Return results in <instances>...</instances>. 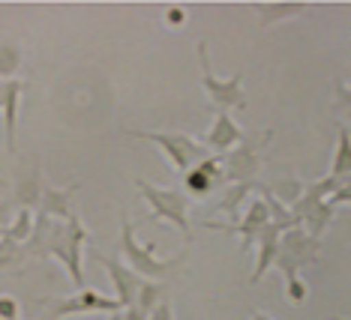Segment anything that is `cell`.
<instances>
[{
	"mask_svg": "<svg viewBox=\"0 0 351 320\" xmlns=\"http://www.w3.org/2000/svg\"><path fill=\"white\" fill-rule=\"evenodd\" d=\"M84 239H87V228L82 225V219L75 213L66 222H54L49 234V258H58L63 263V269L69 273L78 291H84V267H82Z\"/></svg>",
	"mask_w": 351,
	"mask_h": 320,
	"instance_id": "cell-1",
	"label": "cell"
},
{
	"mask_svg": "<svg viewBox=\"0 0 351 320\" xmlns=\"http://www.w3.org/2000/svg\"><path fill=\"white\" fill-rule=\"evenodd\" d=\"M342 186V180L337 177H322L318 183H313V186L303 189L300 201L291 206L294 219L300 222V228L306 225V234L322 239V234L327 230V225L333 222V213H337V206L330 204V195Z\"/></svg>",
	"mask_w": 351,
	"mask_h": 320,
	"instance_id": "cell-2",
	"label": "cell"
},
{
	"mask_svg": "<svg viewBox=\"0 0 351 320\" xmlns=\"http://www.w3.org/2000/svg\"><path fill=\"white\" fill-rule=\"evenodd\" d=\"M121 249L126 254V261H130V269L138 278H145V282H156V278H162V276H169L178 263L186 261V254L178 252L174 258L169 261H159L154 249H156V243H150V245H141L138 239H135V228H132V222L121 219Z\"/></svg>",
	"mask_w": 351,
	"mask_h": 320,
	"instance_id": "cell-3",
	"label": "cell"
},
{
	"mask_svg": "<svg viewBox=\"0 0 351 320\" xmlns=\"http://www.w3.org/2000/svg\"><path fill=\"white\" fill-rule=\"evenodd\" d=\"M126 135L132 138H141V141H150L156 147H162L171 159V168L180 174H186L189 168H195L198 162H204L210 156V150L204 144H198L195 138L189 135H178V132H141V129H126Z\"/></svg>",
	"mask_w": 351,
	"mask_h": 320,
	"instance_id": "cell-4",
	"label": "cell"
},
{
	"mask_svg": "<svg viewBox=\"0 0 351 320\" xmlns=\"http://www.w3.org/2000/svg\"><path fill=\"white\" fill-rule=\"evenodd\" d=\"M135 189L141 191V198L150 204V219H165L171 222L178 230L189 234V195L180 189H159V186H150L147 180H135Z\"/></svg>",
	"mask_w": 351,
	"mask_h": 320,
	"instance_id": "cell-5",
	"label": "cell"
},
{
	"mask_svg": "<svg viewBox=\"0 0 351 320\" xmlns=\"http://www.w3.org/2000/svg\"><path fill=\"white\" fill-rule=\"evenodd\" d=\"M198 51V66H202V87L210 96V102L217 105L219 111H228V108H246V96H243V75L237 72V75L226 78V81H219L217 75H213L210 69V54H207V42L195 45Z\"/></svg>",
	"mask_w": 351,
	"mask_h": 320,
	"instance_id": "cell-6",
	"label": "cell"
},
{
	"mask_svg": "<svg viewBox=\"0 0 351 320\" xmlns=\"http://www.w3.org/2000/svg\"><path fill=\"white\" fill-rule=\"evenodd\" d=\"M39 306L45 308V320H60L69 315H87V311H108V315H117L123 306L111 297H102L99 291H78L75 297H54V299H39Z\"/></svg>",
	"mask_w": 351,
	"mask_h": 320,
	"instance_id": "cell-7",
	"label": "cell"
},
{
	"mask_svg": "<svg viewBox=\"0 0 351 320\" xmlns=\"http://www.w3.org/2000/svg\"><path fill=\"white\" fill-rule=\"evenodd\" d=\"M267 135V132H265ZM265 135H258V138H246L237 144L234 150H228V153H222V174H226V183L228 186H234V183H252L255 174H258V150L265 147Z\"/></svg>",
	"mask_w": 351,
	"mask_h": 320,
	"instance_id": "cell-8",
	"label": "cell"
},
{
	"mask_svg": "<svg viewBox=\"0 0 351 320\" xmlns=\"http://www.w3.org/2000/svg\"><path fill=\"white\" fill-rule=\"evenodd\" d=\"M270 225V213H267V204L265 198H250L243 210V219L241 222H231V225H219V222H204V228L210 230H226V234H241L243 237V252L252 249L255 237L261 234Z\"/></svg>",
	"mask_w": 351,
	"mask_h": 320,
	"instance_id": "cell-9",
	"label": "cell"
},
{
	"mask_svg": "<svg viewBox=\"0 0 351 320\" xmlns=\"http://www.w3.org/2000/svg\"><path fill=\"white\" fill-rule=\"evenodd\" d=\"M90 258L99 261V267L108 273L111 284H114V291H117L114 299L121 302L123 308L135 306V297H138V287H141V282H145V278H138L130 267H123L121 261H111V258H106V254H99V252H93V249H90Z\"/></svg>",
	"mask_w": 351,
	"mask_h": 320,
	"instance_id": "cell-10",
	"label": "cell"
},
{
	"mask_svg": "<svg viewBox=\"0 0 351 320\" xmlns=\"http://www.w3.org/2000/svg\"><path fill=\"white\" fill-rule=\"evenodd\" d=\"M219 183H226V174H222V156H207L204 162H198L195 168H189V171L183 174V189L195 198H207Z\"/></svg>",
	"mask_w": 351,
	"mask_h": 320,
	"instance_id": "cell-11",
	"label": "cell"
},
{
	"mask_svg": "<svg viewBox=\"0 0 351 320\" xmlns=\"http://www.w3.org/2000/svg\"><path fill=\"white\" fill-rule=\"evenodd\" d=\"M279 252H282L285 258H291L298 267H306V263H315L322 258V239L309 237L306 230L298 225L279 237Z\"/></svg>",
	"mask_w": 351,
	"mask_h": 320,
	"instance_id": "cell-12",
	"label": "cell"
},
{
	"mask_svg": "<svg viewBox=\"0 0 351 320\" xmlns=\"http://www.w3.org/2000/svg\"><path fill=\"white\" fill-rule=\"evenodd\" d=\"M25 81L10 78L0 84V114H3V129H6V153L15 156V123H19V102Z\"/></svg>",
	"mask_w": 351,
	"mask_h": 320,
	"instance_id": "cell-13",
	"label": "cell"
},
{
	"mask_svg": "<svg viewBox=\"0 0 351 320\" xmlns=\"http://www.w3.org/2000/svg\"><path fill=\"white\" fill-rule=\"evenodd\" d=\"M241 141H243L241 126L228 117V111H219V114L213 117V126H210V132H207V138H204V147L213 150L217 156H222V153H228V150H234Z\"/></svg>",
	"mask_w": 351,
	"mask_h": 320,
	"instance_id": "cell-14",
	"label": "cell"
},
{
	"mask_svg": "<svg viewBox=\"0 0 351 320\" xmlns=\"http://www.w3.org/2000/svg\"><path fill=\"white\" fill-rule=\"evenodd\" d=\"M279 237H282V230H279L274 222L261 230L258 237H255V245H258V263H255V269H252V278L250 282L252 284H258L261 278L267 276V269L274 267V261H276V252H279Z\"/></svg>",
	"mask_w": 351,
	"mask_h": 320,
	"instance_id": "cell-15",
	"label": "cell"
},
{
	"mask_svg": "<svg viewBox=\"0 0 351 320\" xmlns=\"http://www.w3.org/2000/svg\"><path fill=\"white\" fill-rule=\"evenodd\" d=\"M43 189H45V180H43V171H39V165L34 162V168L15 183V201L12 206L19 204V210H30L34 213V206L39 210V201H43Z\"/></svg>",
	"mask_w": 351,
	"mask_h": 320,
	"instance_id": "cell-16",
	"label": "cell"
},
{
	"mask_svg": "<svg viewBox=\"0 0 351 320\" xmlns=\"http://www.w3.org/2000/svg\"><path fill=\"white\" fill-rule=\"evenodd\" d=\"M78 186H66V189H54V186H45L43 189V201H39V213H45L49 219H63L66 222L73 210H69V201H73Z\"/></svg>",
	"mask_w": 351,
	"mask_h": 320,
	"instance_id": "cell-17",
	"label": "cell"
},
{
	"mask_svg": "<svg viewBox=\"0 0 351 320\" xmlns=\"http://www.w3.org/2000/svg\"><path fill=\"white\" fill-rule=\"evenodd\" d=\"M252 189H261V186L258 183H234V186H228L226 198L217 204V213H226V215H231V222H234L237 215H241V206L246 198H250Z\"/></svg>",
	"mask_w": 351,
	"mask_h": 320,
	"instance_id": "cell-18",
	"label": "cell"
},
{
	"mask_svg": "<svg viewBox=\"0 0 351 320\" xmlns=\"http://www.w3.org/2000/svg\"><path fill=\"white\" fill-rule=\"evenodd\" d=\"M330 177H337V180L351 177V132H348V126H339V141H337V153H333Z\"/></svg>",
	"mask_w": 351,
	"mask_h": 320,
	"instance_id": "cell-19",
	"label": "cell"
},
{
	"mask_svg": "<svg viewBox=\"0 0 351 320\" xmlns=\"http://www.w3.org/2000/svg\"><path fill=\"white\" fill-rule=\"evenodd\" d=\"M303 180H298V177H289V180H279V183H274V186H267V191L276 198L282 206H294L300 201V195H303Z\"/></svg>",
	"mask_w": 351,
	"mask_h": 320,
	"instance_id": "cell-20",
	"label": "cell"
},
{
	"mask_svg": "<svg viewBox=\"0 0 351 320\" xmlns=\"http://www.w3.org/2000/svg\"><path fill=\"white\" fill-rule=\"evenodd\" d=\"M303 10H306L303 3H261V6H258L261 27H270V24L289 18V15H298V12H303Z\"/></svg>",
	"mask_w": 351,
	"mask_h": 320,
	"instance_id": "cell-21",
	"label": "cell"
},
{
	"mask_svg": "<svg viewBox=\"0 0 351 320\" xmlns=\"http://www.w3.org/2000/svg\"><path fill=\"white\" fill-rule=\"evenodd\" d=\"M30 230H34V213H30V210H19V213L12 215L10 228L3 230V237L12 239V243H21V245H25L27 237H30Z\"/></svg>",
	"mask_w": 351,
	"mask_h": 320,
	"instance_id": "cell-22",
	"label": "cell"
},
{
	"mask_svg": "<svg viewBox=\"0 0 351 320\" xmlns=\"http://www.w3.org/2000/svg\"><path fill=\"white\" fill-rule=\"evenodd\" d=\"M159 302H162V284L159 282H141L138 297H135V308H138L145 317H150V311H154Z\"/></svg>",
	"mask_w": 351,
	"mask_h": 320,
	"instance_id": "cell-23",
	"label": "cell"
},
{
	"mask_svg": "<svg viewBox=\"0 0 351 320\" xmlns=\"http://www.w3.org/2000/svg\"><path fill=\"white\" fill-rule=\"evenodd\" d=\"M25 261H27L25 245L12 243V239H6V237H0V269H19Z\"/></svg>",
	"mask_w": 351,
	"mask_h": 320,
	"instance_id": "cell-24",
	"label": "cell"
},
{
	"mask_svg": "<svg viewBox=\"0 0 351 320\" xmlns=\"http://www.w3.org/2000/svg\"><path fill=\"white\" fill-rule=\"evenodd\" d=\"M21 63V51L15 45H0V75L10 81V78L15 75V69H19Z\"/></svg>",
	"mask_w": 351,
	"mask_h": 320,
	"instance_id": "cell-25",
	"label": "cell"
},
{
	"mask_svg": "<svg viewBox=\"0 0 351 320\" xmlns=\"http://www.w3.org/2000/svg\"><path fill=\"white\" fill-rule=\"evenodd\" d=\"M21 306L19 299L10 297V293H0V320H19Z\"/></svg>",
	"mask_w": 351,
	"mask_h": 320,
	"instance_id": "cell-26",
	"label": "cell"
},
{
	"mask_svg": "<svg viewBox=\"0 0 351 320\" xmlns=\"http://www.w3.org/2000/svg\"><path fill=\"white\" fill-rule=\"evenodd\" d=\"M337 114L351 120V90L342 81L337 84Z\"/></svg>",
	"mask_w": 351,
	"mask_h": 320,
	"instance_id": "cell-27",
	"label": "cell"
},
{
	"mask_svg": "<svg viewBox=\"0 0 351 320\" xmlns=\"http://www.w3.org/2000/svg\"><path fill=\"white\" fill-rule=\"evenodd\" d=\"M285 291H289V299L291 302H303L309 297V287L306 282H300V278H294V282H285Z\"/></svg>",
	"mask_w": 351,
	"mask_h": 320,
	"instance_id": "cell-28",
	"label": "cell"
},
{
	"mask_svg": "<svg viewBox=\"0 0 351 320\" xmlns=\"http://www.w3.org/2000/svg\"><path fill=\"white\" fill-rule=\"evenodd\" d=\"M330 204H333V206H337V204H351V177L342 180V186L330 195Z\"/></svg>",
	"mask_w": 351,
	"mask_h": 320,
	"instance_id": "cell-29",
	"label": "cell"
},
{
	"mask_svg": "<svg viewBox=\"0 0 351 320\" xmlns=\"http://www.w3.org/2000/svg\"><path fill=\"white\" fill-rule=\"evenodd\" d=\"M15 206H12V201H0V237H3V230L10 228V222H12V213Z\"/></svg>",
	"mask_w": 351,
	"mask_h": 320,
	"instance_id": "cell-30",
	"label": "cell"
},
{
	"mask_svg": "<svg viewBox=\"0 0 351 320\" xmlns=\"http://www.w3.org/2000/svg\"><path fill=\"white\" fill-rule=\"evenodd\" d=\"M165 21H169L171 27H180V24H186V10H183V6H169Z\"/></svg>",
	"mask_w": 351,
	"mask_h": 320,
	"instance_id": "cell-31",
	"label": "cell"
},
{
	"mask_svg": "<svg viewBox=\"0 0 351 320\" xmlns=\"http://www.w3.org/2000/svg\"><path fill=\"white\" fill-rule=\"evenodd\" d=\"M147 320H174V311H171V306H169V302H159V306L154 308V311H150V317Z\"/></svg>",
	"mask_w": 351,
	"mask_h": 320,
	"instance_id": "cell-32",
	"label": "cell"
},
{
	"mask_svg": "<svg viewBox=\"0 0 351 320\" xmlns=\"http://www.w3.org/2000/svg\"><path fill=\"white\" fill-rule=\"evenodd\" d=\"M123 320H147V317L141 315V311L135 308V306H130V308H123Z\"/></svg>",
	"mask_w": 351,
	"mask_h": 320,
	"instance_id": "cell-33",
	"label": "cell"
},
{
	"mask_svg": "<svg viewBox=\"0 0 351 320\" xmlns=\"http://www.w3.org/2000/svg\"><path fill=\"white\" fill-rule=\"evenodd\" d=\"M108 320H123V311H117V315H111Z\"/></svg>",
	"mask_w": 351,
	"mask_h": 320,
	"instance_id": "cell-34",
	"label": "cell"
},
{
	"mask_svg": "<svg viewBox=\"0 0 351 320\" xmlns=\"http://www.w3.org/2000/svg\"><path fill=\"white\" fill-rule=\"evenodd\" d=\"M252 320H270V317H267V315H255Z\"/></svg>",
	"mask_w": 351,
	"mask_h": 320,
	"instance_id": "cell-35",
	"label": "cell"
},
{
	"mask_svg": "<svg viewBox=\"0 0 351 320\" xmlns=\"http://www.w3.org/2000/svg\"><path fill=\"white\" fill-rule=\"evenodd\" d=\"M0 189H6V180L3 177H0Z\"/></svg>",
	"mask_w": 351,
	"mask_h": 320,
	"instance_id": "cell-36",
	"label": "cell"
},
{
	"mask_svg": "<svg viewBox=\"0 0 351 320\" xmlns=\"http://www.w3.org/2000/svg\"><path fill=\"white\" fill-rule=\"evenodd\" d=\"M333 320H346V317H333Z\"/></svg>",
	"mask_w": 351,
	"mask_h": 320,
	"instance_id": "cell-37",
	"label": "cell"
},
{
	"mask_svg": "<svg viewBox=\"0 0 351 320\" xmlns=\"http://www.w3.org/2000/svg\"><path fill=\"white\" fill-rule=\"evenodd\" d=\"M346 87H348V90H351V81H348V84H346Z\"/></svg>",
	"mask_w": 351,
	"mask_h": 320,
	"instance_id": "cell-38",
	"label": "cell"
}]
</instances>
